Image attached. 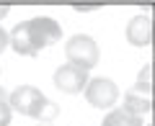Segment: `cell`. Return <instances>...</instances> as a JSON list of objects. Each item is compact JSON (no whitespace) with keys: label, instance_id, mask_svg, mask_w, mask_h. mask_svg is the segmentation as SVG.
I'll list each match as a JSON object with an SVG mask.
<instances>
[{"label":"cell","instance_id":"cell-5","mask_svg":"<svg viewBox=\"0 0 155 126\" xmlns=\"http://www.w3.org/2000/svg\"><path fill=\"white\" fill-rule=\"evenodd\" d=\"M54 85L67 95L83 93V88L88 85V70L75 67V65H62L60 70L54 72Z\"/></svg>","mask_w":155,"mask_h":126},{"label":"cell","instance_id":"cell-7","mask_svg":"<svg viewBox=\"0 0 155 126\" xmlns=\"http://www.w3.org/2000/svg\"><path fill=\"white\" fill-rule=\"evenodd\" d=\"M8 41H11L13 52H18V54H23V57H36L39 54V52L34 49V44H31V36H28V21L18 23V26L11 31Z\"/></svg>","mask_w":155,"mask_h":126},{"label":"cell","instance_id":"cell-1","mask_svg":"<svg viewBox=\"0 0 155 126\" xmlns=\"http://www.w3.org/2000/svg\"><path fill=\"white\" fill-rule=\"evenodd\" d=\"M65 57H67V65L91 70L98 65V44L85 33H78L65 44Z\"/></svg>","mask_w":155,"mask_h":126},{"label":"cell","instance_id":"cell-3","mask_svg":"<svg viewBox=\"0 0 155 126\" xmlns=\"http://www.w3.org/2000/svg\"><path fill=\"white\" fill-rule=\"evenodd\" d=\"M85 100H88L93 108H111L119 98V88L116 82L106 80V77H96V80H88V85L83 88Z\"/></svg>","mask_w":155,"mask_h":126},{"label":"cell","instance_id":"cell-14","mask_svg":"<svg viewBox=\"0 0 155 126\" xmlns=\"http://www.w3.org/2000/svg\"><path fill=\"white\" fill-rule=\"evenodd\" d=\"M5 46H8V31L0 28V52H5Z\"/></svg>","mask_w":155,"mask_h":126},{"label":"cell","instance_id":"cell-15","mask_svg":"<svg viewBox=\"0 0 155 126\" xmlns=\"http://www.w3.org/2000/svg\"><path fill=\"white\" fill-rule=\"evenodd\" d=\"M8 11H11V8H8V5H5V3H0V18L5 16V13H8Z\"/></svg>","mask_w":155,"mask_h":126},{"label":"cell","instance_id":"cell-6","mask_svg":"<svg viewBox=\"0 0 155 126\" xmlns=\"http://www.w3.org/2000/svg\"><path fill=\"white\" fill-rule=\"evenodd\" d=\"M153 39V23L147 16H134L127 23V41L132 46H147Z\"/></svg>","mask_w":155,"mask_h":126},{"label":"cell","instance_id":"cell-12","mask_svg":"<svg viewBox=\"0 0 155 126\" xmlns=\"http://www.w3.org/2000/svg\"><path fill=\"white\" fill-rule=\"evenodd\" d=\"M11 116H13V111H11V106H8V100H0V126L11 124Z\"/></svg>","mask_w":155,"mask_h":126},{"label":"cell","instance_id":"cell-10","mask_svg":"<svg viewBox=\"0 0 155 126\" xmlns=\"http://www.w3.org/2000/svg\"><path fill=\"white\" fill-rule=\"evenodd\" d=\"M132 90H134V93H140V95H150V65L142 67L140 80H137V85H134Z\"/></svg>","mask_w":155,"mask_h":126},{"label":"cell","instance_id":"cell-11","mask_svg":"<svg viewBox=\"0 0 155 126\" xmlns=\"http://www.w3.org/2000/svg\"><path fill=\"white\" fill-rule=\"evenodd\" d=\"M57 113H60V108H57V103H52V100H47V103H44V108L39 111V116H36V118H39V121H52V118H57Z\"/></svg>","mask_w":155,"mask_h":126},{"label":"cell","instance_id":"cell-2","mask_svg":"<svg viewBox=\"0 0 155 126\" xmlns=\"http://www.w3.org/2000/svg\"><path fill=\"white\" fill-rule=\"evenodd\" d=\"M44 103H47V98L39 93L36 88H31V85H21V88H16L11 95H8L11 111H18V113L31 116V118L39 116V111L44 108Z\"/></svg>","mask_w":155,"mask_h":126},{"label":"cell","instance_id":"cell-9","mask_svg":"<svg viewBox=\"0 0 155 126\" xmlns=\"http://www.w3.org/2000/svg\"><path fill=\"white\" fill-rule=\"evenodd\" d=\"M101 126H142V118L127 113L124 108H116V111H111V113H106V118H104Z\"/></svg>","mask_w":155,"mask_h":126},{"label":"cell","instance_id":"cell-4","mask_svg":"<svg viewBox=\"0 0 155 126\" xmlns=\"http://www.w3.org/2000/svg\"><path fill=\"white\" fill-rule=\"evenodd\" d=\"M28 36H31L34 49L39 52V49H44V46L54 44V41H60L62 28H60V23H57L54 18L39 16V18H31V21H28Z\"/></svg>","mask_w":155,"mask_h":126},{"label":"cell","instance_id":"cell-8","mask_svg":"<svg viewBox=\"0 0 155 126\" xmlns=\"http://www.w3.org/2000/svg\"><path fill=\"white\" fill-rule=\"evenodd\" d=\"M150 108H153L150 95H140V93H134V90H129L127 98H124V111L132 113V116H145Z\"/></svg>","mask_w":155,"mask_h":126},{"label":"cell","instance_id":"cell-16","mask_svg":"<svg viewBox=\"0 0 155 126\" xmlns=\"http://www.w3.org/2000/svg\"><path fill=\"white\" fill-rule=\"evenodd\" d=\"M0 100H8V93H5V88H0Z\"/></svg>","mask_w":155,"mask_h":126},{"label":"cell","instance_id":"cell-13","mask_svg":"<svg viewBox=\"0 0 155 126\" xmlns=\"http://www.w3.org/2000/svg\"><path fill=\"white\" fill-rule=\"evenodd\" d=\"M72 8H75V11H80V13H85V11H98L101 5H96V3H93V5H91V3H75Z\"/></svg>","mask_w":155,"mask_h":126}]
</instances>
